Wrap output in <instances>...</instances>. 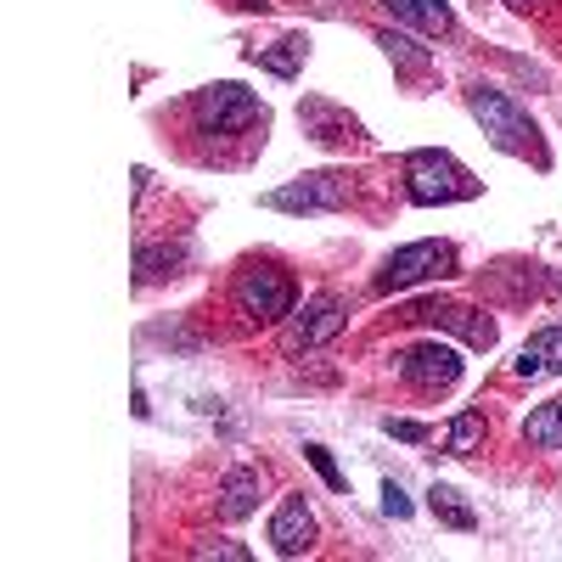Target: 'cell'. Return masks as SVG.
Wrapping results in <instances>:
<instances>
[{
	"label": "cell",
	"mask_w": 562,
	"mask_h": 562,
	"mask_svg": "<svg viewBox=\"0 0 562 562\" xmlns=\"http://www.w3.org/2000/svg\"><path fill=\"white\" fill-rule=\"evenodd\" d=\"M304 456H310V467H315V473L326 479V490H344V473H338V461L326 456L321 445H304Z\"/></svg>",
	"instance_id": "obj_21"
},
{
	"label": "cell",
	"mask_w": 562,
	"mask_h": 562,
	"mask_svg": "<svg viewBox=\"0 0 562 562\" xmlns=\"http://www.w3.org/2000/svg\"><path fill=\"white\" fill-rule=\"evenodd\" d=\"M378 45L389 52V63L405 68V74H422V68H428V52H422L416 40H405V34H378Z\"/></svg>",
	"instance_id": "obj_19"
},
{
	"label": "cell",
	"mask_w": 562,
	"mask_h": 562,
	"mask_svg": "<svg viewBox=\"0 0 562 562\" xmlns=\"http://www.w3.org/2000/svg\"><path fill=\"white\" fill-rule=\"evenodd\" d=\"M299 124H304V135L326 140V147H338V140H349V135H355V119H349V113H338L333 102H304V108H299Z\"/></svg>",
	"instance_id": "obj_14"
},
{
	"label": "cell",
	"mask_w": 562,
	"mask_h": 562,
	"mask_svg": "<svg viewBox=\"0 0 562 562\" xmlns=\"http://www.w3.org/2000/svg\"><path fill=\"white\" fill-rule=\"evenodd\" d=\"M428 506H434V518H439L445 529H461V535H473V529H479V512L461 501L456 484H434V490H428Z\"/></svg>",
	"instance_id": "obj_15"
},
{
	"label": "cell",
	"mask_w": 562,
	"mask_h": 562,
	"mask_svg": "<svg viewBox=\"0 0 562 562\" xmlns=\"http://www.w3.org/2000/svg\"><path fill=\"white\" fill-rule=\"evenodd\" d=\"M304 57H310V40H304V34H288V40H276L270 52H254V63H265V68L281 74V79H293V74L304 68Z\"/></svg>",
	"instance_id": "obj_16"
},
{
	"label": "cell",
	"mask_w": 562,
	"mask_h": 562,
	"mask_svg": "<svg viewBox=\"0 0 562 562\" xmlns=\"http://www.w3.org/2000/svg\"><path fill=\"white\" fill-rule=\"evenodd\" d=\"M524 445H535V450H562V400L540 405V411L524 422Z\"/></svg>",
	"instance_id": "obj_17"
},
{
	"label": "cell",
	"mask_w": 562,
	"mask_h": 562,
	"mask_svg": "<svg viewBox=\"0 0 562 562\" xmlns=\"http://www.w3.org/2000/svg\"><path fill=\"white\" fill-rule=\"evenodd\" d=\"M192 557H220V562H248V546H237V540H203V546H192Z\"/></svg>",
	"instance_id": "obj_20"
},
{
	"label": "cell",
	"mask_w": 562,
	"mask_h": 562,
	"mask_svg": "<svg viewBox=\"0 0 562 562\" xmlns=\"http://www.w3.org/2000/svg\"><path fill=\"white\" fill-rule=\"evenodd\" d=\"M456 270V248L450 243H411L400 254L383 259L378 270V293H405V288H422L434 276H450Z\"/></svg>",
	"instance_id": "obj_4"
},
{
	"label": "cell",
	"mask_w": 562,
	"mask_h": 562,
	"mask_svg": "<svg viewBox=\"0 0 562 562\" xmlns=\"http://www.w3.org/2000/svg\"><path fill=\"white\" fill-rule=\"evenodd\" d=\"M254 506H259V473H254V467H231L225 484H220V518L243 524Z\"/></svg>",
	"instance_id": "obj_12"
},
{
	"label": "cell",
	"mask_w": 562,
	"mask_h": 562,
	"mask_svg": "<svg viewBox=\"0 0 562 562\" xmlns=\"http://www.w3.org/2000/svg\"><path fill=\"white\" fill-rule=\"evenodd\" d=\"M383 7H389L400 23L422 29V34H450V29H456V12L445 7V0H383Z\"/></svg>",
	"instance_id": "obj_13"
},
{
	"label": "cell",
	"mask_w": 562,
	"mask_h": 562,
	"mask_svg": "<svg viewBox=\"0 0 562 562\" xmlns=\"http://www.w3.org/2000/svg\"><path fill=\"white\" fill-rule=\"evenodd\" d=\"M405 192H411V203H422V209H445V203L479 198V180L467 175L450 153L422 147V153L405 158Z\"/></svg>",
	"instance_id": "obj_2"
},
{
	"label": "cell",
	"mask_w": 562,
	"mask_h": 562,
	"mask_svg": "<svg viewBox=\"0 0 562 562\" xmlns=\"http://www.w3.org/2000/svg\"><path fill=\"white\" fill-rule=\"evenodd\" d=\"M383 512H389V518H411V495H405L394 479L383 484Z\"/></svg>",
	"instance_id": "obj_23"
},
{
	"label": "cell",
	"mask_w": 562,
	"mask_h": 562,
	"mask_svg": "<svg viewBox=\"0 0 562 562\" xmlns=\"http://www.w3.org/2000/svg\"><path fill=\"white\" fill-rule=\"evenodd\" d=\"M344 321H349V304H344L338 293H315V299L293 315L288 349H315V344H326V338H338Z\"/></svg>",
	"instance_id": "obj_8"
},
{
	"label": "cell",
	"mask_w": 562,
	"mask_h": 562,
	"mask_svg": "<svg viewBox=\"0 0 562 562\" xmlns=\"http://www.w3.org/2000/svg\"><path fill=\"white\" fill-rule=\"evenodd\" d=\"M467 108H473V119L484 124V135L495 140L501 153H512V158H535V164H546V147H540V130H535V119L506 97V90H490V85H473L467 90Z\"/></svg>",
	"instance_id": "obj_1"
},
{
	"label": "cell",
	"mask_w": 562,
	"mask_h": 562,
	"mask_svg": "<svg viewBox=\"0 0 562 562\" xmlns=\"http://www.w3.org/2000/svg\"><path fill=\"white\" fill-rule=\"evenodd\" d=\"M479 445H484V416H479V411L450 416V428H445V450H450V456H473Z\"/></svg>",
	"instance_id": "obj_18"
},
{
	"label": "cell",
	"mask_w": 562,
	"mask_h": 562,
	"mask_svg": "<svg viewBox=\"0 0 562 562\" xmlns=\"http://www.w3.org/2000/svg\"><path fill=\"white\" fill-rule=\"evenodd\" d=\"M506 7H518V12H529V7H551V0H506Z\"/></svg>",
	"instance_id": "obj_24"
},
{
	"label": "cell",
	"mask_w": 562,
	"mask_h": 562,
	"mask_svg": "<svg viewBox=\"0 0 562 562\" xmlns=\"http://www.w3.org/2000/svg\"><path fill=\"white\" fill-rule=\"evenodd\" d=\"M400 371H405V383L411 389H422V394H439V389H450L456 378H461V349L456 344H416V349H405L400 355Z\"/></svg>",
	"instance_id": "obj_7"
},
{
	"label": "cell",
	"mask_w": 562,
	"mask_h": 562,
	"mask_svg": "<svg viewBox=\"0 0 562 562\" xmlns=\"http://www.w3.org/2000/svg\"><path fill=\"white\" fill-rule=\"evenodd\" d=\"M383 428H389L394 439H405V445H422V439H428V428H422V422H405V416H389Z\"/></svg>",
	"instance_id": "obj_22"
},
{
	"label": "cell",
	"mask_w": 562,
	"mask_h": 562,
	"mask_svg": "<svg viewBox=\"0 0 562 562\" xmlns=\"http://www.w3.org/2000/svg\"><path fill=\"white\" fill-rule=\"evenodd\" d=\"M293 276L281 270L276 259H248L237 270V310L259 326H276V321H288L293 315Z\"/></svg>",
	"instance_id": "obj_3"
},
{
	"label": "cell",
	"mask_w": 562,
	"mask_h": 562,
	"mask_svg": "<svg viewBox=\"0 0 562 562\" xmlns=\"http://www.w3.org/2000/svg\"><path fill=\"white\" fill-rule=\"evenodd\" d=\"M259 119H265V108H259L254 90H243V85L220 79V85L198 90V124H203L209 135H243V130L259 124Z\"/></svg>",
	"instance_id": "obj_5"
},
{
	"label": "cell",
	"mask_w": 562,
	"mask_h": 562,
	"mask_svg": "<svg viewBox=\"0 0 562 562\" xmlns=\"http://www.w3.org/2000/svg\"><path fill=\"white\" fill-rule=\"evenodd\" d=\"M270 546L276 557H304L315 546V512L304 506V495H288L270 518Z\"/></svg>",
	"instance_id": "obj_9"
},
{
	"label": "cell",
	"mask_w": 562,
	"mask_h": 562,
	"mask_svg": "<svg viewBox=\"0 0 562 562\" xmlns=\"http://www.w3.org/2000/svg\"><path fill=\"white\" fill-rule=\"evenodd\" d=\"M411 321H445V326H461L467 344H479V349H490V344H495V321H484L479 310H456V304H416V310H411Z\"/></svg>",
	"instance_id": "obj_11"
},
{
	"label": "cell",
	"mask_w": 562,
	"mask_h": 562,
	"mask_svg": "<svg viewBox=\"0 0 562 562\" xmlns=\"http://www.w3.org/2000/svg\"><path fill=\"white\" fill-rule=\"evenodd\" d=\"M512 371H518V378H546V371H562V321L546 326V333H535V338L518 349Z\"/></svg>",
	"instance_id": "obj_10"
},
{
	"label": "cell",
	"mask_w": 562,
	"mask_h": 562,
	"mask_svg": "<svg viewBox=\"0 0 562 562\" xmlns=\"http://www.w3.org/2000/svg\"><path fill=\"white\" fill-rule=\"evenodd\" d=\"M265 203H270V209H281V214H321V209H344V203H349V175H338V169L299 175L293 186L270 192Z\"/></svg>",
	"instance_id": "obj_6"
}]
</instances>
